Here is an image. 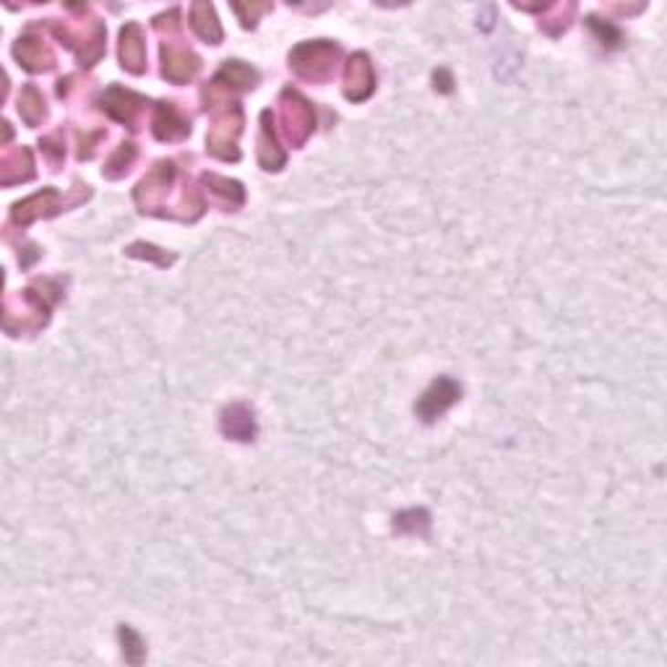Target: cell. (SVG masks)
<instances>
[{
	"instance_id": "cell-22",
	"label": "cell",
	"mask_w": 667,
	"mask_h": 667,
	"mask_svg": "<svg viewBox=\"0 0 667 667\" xmlns=\"http://www.w3.org/2000/svg\"><path fill=\"white\" fill-rule=\"evenodd\" d=\"M587 24H589V29L595 32L599 39H602V45H608V47H618L620 45V29L613 26V24H605V21H599L597 16H589L587 18Z\"/></svg>"
},
{
	"instance_id": "cell-18",
	"label": "cell",
	"mask_w": 667,
	"mask_h": 667,
	"mask_svg": "<svg viewBox=\"0 0 667 667\" xmlns=\"http://www.w3.org/2000/svg\"><path fill=\"white\" fill-rule=\"evenodd\" d=\"M18 112L26 120V126H36L47 115L45 99H42V94H39L35 84H26L24 91H21V97H18Z\"/></svg>"
},
{
	"instance_id": "cell-17",
	"label": "cell",
	"mask_w": 667,
	"mask_h": 667,
	"mask_svg": "<svg viewBox=\"0 0 667 667\" xmlns=\"http://www.w3.org/2000/svg\"><path fill=\"white\" fill-rule=\"evenodd\" d=\"M214 81H219L222 87H230L233 84L237 89H251V87H255V81H258V73L253 71L251 66L240 63V60H227Z\"/></svg>"
},
{
	"instance_id": "cell-9",
	"label": "cell",
	"mask_w": 667,
	"mask_h": 667,
	"mask_svg": "<svg viewBox=\"0 0 667 667\" xmlns=\"http://www.w3.org/2000/svg\"><path fill=\"white\" fill-rule=\"evenodd\" d=\"M201 68V60L191 50L185 47H172V45H162V76L182 84V81H191Z\"/></svg>"
},
{
	"instance_id": "cell-6",
	"label": "cell",
	"mask_w": 667,
	"mask_h": 667,
	"mask_svg": "<svg viewBox=\"0 0 667 667\" xmlns=\"http://www.w3.org/2000/svg\"><path fill=\"white\" fill-rule=\"evenodd\" d=\"M347 87H344V94L352 99V102H362L368 99L373 89H376V73H373V66H370V57L365 53H358L349 57L347 63Z\"/></svg>"
},
{
	"instance_id": "cell-15",
	"label": "cell",
	"mask_w": 667,
	"mask_h": 667,
	"mask_svg": "<svg viewBox=\"0 0 667 667\" xmlns=\"http://www.w3.org/2000/svg\"><path fill=\"white\" fill-rule=\"evenodd\" d=\"M201 182L206 185L212 199L219 201V206H224V209H237L245 201V191H243V185L237 181H227V178H219V175H203Z\"/></svg>"
},
{
	"instance_id": "cell-2",
	"label": "cell",
	"mask_w": 667,
	"mask_h": 667,
	"mask_svg": "<svg viewBox=\"0 0 667 667\" xmlns=\"http://www.w3.org/2000/svg\"><path fill=\"white\" fill-rule=\"evenodd\" d=\"M279 112H282V126H285L289 141L295 146L306 144V139L313 133V126H316L310 105L297 91L285 89L282 99H279Z\"/></svg>"
},
{
	"instance_id": "cell-25",
	"label": "cell",
	"mask_w": 667,
	"mask_h": 667,
	"mask_svg": "<svg viewBox=\"0 0 667 667\" xmlns=\"http://www.w3.org/2000/svg\"><path fill=\"white\" fill-rule=\"evenodd\" d=\"M271 5H234V11L243 18V26H255V16L269 11Z\"/></svg>"
},
{
	"instance_id": "cell-19",
	"label": "cell",
	"mask_w": 667,
	"mask_h": 667,
	"mask_svg": "<svg viewBox=\"0 0 667 667\" xmlns=\"http://www.w3.org/2000/svg\"><path fill=\"white\" fill-rule=\"evenodd\" d=\"M428 526H431V516L425 508H412V511H404L394 519V529L397 532H412V535H428Z\"/></svg>"
},
{
	"instance_id": "cell-21",
	"label": "cell",
	"mask_w": 667,
	"mask_h": 667,
	"mask_svg": "<svg viewBox=\"0 0 667 667\" xmlns=\"http://www.w3.org/2000/svg\"><path fill=\"white\" fill-rule=\"evenodd\" d=\"M120 639H123V651H126L128 662L139 665L141 657H144V641H141V636L123 626V629H120Z\"/></svg>"
},
{
	"instance_id": "cell-13",
	"label": "cell",
	"mask_w": 667,
	"mask_h": 667,
	"mask_svg": "<svg viewBox=\"0 0 667 667\" xmlns=\"http://www.w3.org/2000/svg\"><path fill=\"white\" fill-rule=\"evenodd\" d=\"M222 431L234 441H253L255 435V420L248 404H233L222 412Z\"/></svg>"
},
{
	"instance_id": "cell-4",
	"label": "cell",
	"mask_w": 667,
	"mask_h": 667,
	"mask_svg": "<svg viewBox=\"0 0 667 667\" xmlns=\"http://www.w3.org/2000/svg\"><path fill=\"white\" fill-rule=\"evenodd\" d=\"M172 178H175V164L172 162H160L144 181L136 185V201L141 206V212H149V214H157L162 206V201L167 199L170 193V185H172Z\"/></svg>"
},
{
	"instance_id": "cell-12",
	"label": "cell",
	"mask_w": 667,
	"mask_h": 667,
	"mask_svg": "<svg viewBox=\"0 0 667 667\" xmlns=\"http://www.w3.org/2000/svg\"><path fill=\"white\" fill-rule=\"evenodd\" d=\"M14 55L16 60L26 68V71H47L53 68L55 55L53 50L42 42V39H35V36H24L18 39L16 47H14Z\"/></svg>"
},
{
	"instance_id": "cell-14",
	"label": "cell",
	"mask_w": 667,
	"mask_h": 667,
	"mask_svg": "<svg viewBox=\"0 0 667 667\" xmlns=\"http://www.w3.org/2000/svg\"><path fill=\"white\" fill-rule=\"evenodd\" d=\"M274 118L266 109L261 115V136H258V162L264 170H279L285 164V151L276 144V136H274Z\"/></svg>"
},
{
	"instance_id": "cell-5",
	"label": "cell",
	"mask_w": 667,
	"mask_h": 667,
	"mask_svg": "<svg viewBox=\"0 0 667 667\" xmlns=\"http://www.w3.org/2000/svg\"><path fill=\"white\" fill-rule=\"evenodd\" d=\"M459 397H462V386H459L453 379H449V376H443V379L433 380V386L420 397V401H417L415 407L417 415L422 417L425 422H433V420H438V417L443 415Z\"/></svg>"
},
{
	"instance_id": "cell-11",
	"label": "cell",
	"mask_w": 667,
	"mask_h": 667,
	"mask_svg": "<svg viewBox=\"0 0 667 667\" xmlns=\"http://www.w3.org/2000/svg\"><path fill=\"white\" fill-rule=\"evenodd\" d=\"M191 133L188 118H182L181 109L172 102H160L157 118H154V136L160 141H182Z\"/></svg>"
},
{
	"instance_id": "cell-7",
	"label": "cell",
	"mask_w": 667,
	"mask_h": 667,
	"mask_svg": "<svg viewBox=\"0 0 667 667\" xmlns=\"http://www.w3.org/2000/svg\"><path fill=\"white\" fill-rule=\"evenodd\" d=\"M60 209H63V196L55 188H45V191H39L35 196H29V199L18 201L14 206V222L29 224V222H35L39 217H53Z\"/></svg>"
},
{
	"instance_id": "cell-8",
	"label": "cell",
	"mask_w": 667,
	"mask_h": 667,
	"mask_svg": "<svg viewBox=\"0 0 667 667\" xmlns=\"http://www.w3.org/2000/svg\"><path fill=\"white\" fill-rule=\"evenodd\" d=\"M146 99L141 94H133V91L128 89H120V87H112V89L105 91V97H102V109L109 112L115 120H120V123H126V126L136 128V115L144 109Z\"/></svg>"
},
{
	"instance_id": "cell-24",
	"label": "cell",
	"mask_w": 667,
	"mask_h": 667,
	"mask_svg": "<svg viewBox=\"0 0 667 667\" xmlns=\"http://www.w3.org/2000/svg\"><path fill=\"white\" fill-rule=\"evenodd\" d=\"M128 255H136V258H157L162 266H167V264L172 261V255H164V253H160V248L146 245V243H133V245L128 248Z\"/></svg>"
},
{
	"instance_id": "cell-3",
	"label": "cell",
	"mask_w": 667,
	"mask_h": 667,
	"mask_svg": "<svg viewBox=\"0 0 667 667\" xmlns=\"http://www.w3.org/2000/svg\"><path fill=\"white\" fill-rule=\"evenodd\" d=\"M240 126H243V112H240V105L233 102L222 115H217L214 126L209 130V151L219 160H233L234 162L240 157V151L234 146Z\"/></svg>"
},
{
	"instance_id": "cell-20",
	"label": "cell",
	"mask_w": 667,
	"mask_h": 667,
	"mask_svg": "<svg viewBox=\"0 0 667 667\" xmlns=\"http://www.w3.org/2000/svg\"><path fill=\"white\" fill-rule=\"evenodd\" d=\"M136 160V146L133 144H120L118 146V151L109 157V162L105 164V175L112 178V181H118V178H123L128 170H130V164Z\"/></svg>"
},
{
	"instance_id": "cell-16",
	"label": "cell",
	"mask_w": 667,
	"mask_h": 667,
	"mask_svg": "<svg viewBox=\"0 0 667 667\" xmlns=\"http://www.w3.org/2000/svg\"><path fill=\"white\" fill-rule=\"evenodd\" d=\"M191 26H193V32L201 39H206L212 45L222 42V26H219L217 14H214V5H209V3H193L191 5Z\"/></svg>"
},
{
	"instance_id": "cell-10",
	"label": "cell",
	"mask_w": 667,
	"mask_h": 667,
	"mask_svg": "<svg viewBox=\"0 0 667 667\" xmlns=\"http://www.w3.org/2000/svg\"><path fill=\"white\" fill-rule=\"evenodd\" d=\"M120 66L130 73H141L146 68L144 29L133 21L120 29Z\"/></svg>"
},
{
	"instance_id": "cell-23",
	"label": "cell",
	"mask_w": 667,
	"mask_h": 667,
	"mask_svg": "<svg viewBox=\"0 0 667 667\" xmlns=\"http://www.w3.org/2000/svg\"><path fill=\"white\" fill-rule=\"evenodd\" d=\"M42 151H45V157L50 160L53 164V170H57V164L63 162V157H66V141H63V133L57 130L53 136H47V139H42Z\"/></svg>"
},
{
	"instance_id": "cell-1",
	"label": "cell",
	"mask_w": 667,
	"mask_h": 667,
	"mask_svg": "<svg viewBox=\"0 0 667 667\" xmlns=\"http://www.w3.org/2000/svg\"><path fill=\"white\" fill-rule=\"evenodd\" d=\"M337 60H339V47L331 45L328 39H318V42H306L297 45L289 53V63L297 76H303L307 81H326L337 71Z\"/></svg>"
}]
</instances>
